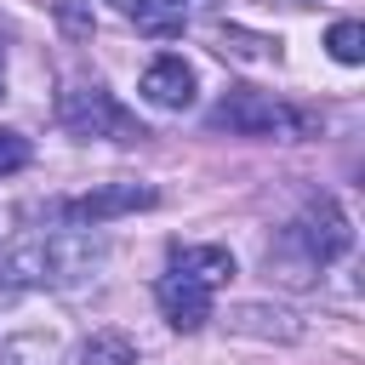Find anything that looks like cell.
Wrapping results in <instances>:
<instances>
[{"label":"cell","instance_id":"cell-1","mask_svg":"<svg viewBox=\"0 0 365 365\" xmlns=\"http://www.w3.org/2000/svg\"><path fill=\"white\" fill-rule=\"evenodd\" d=\"M108 262V240L91 228H34L0 251V285L17 291H68Z\"/></svg>","mask_w":365,"mask_h":365},{"label":"cell","instance_id":"cell-2","mask_svg":"<svg viewBox=\"0 0 365 365\" xmlns=\"http://www.w3.org/2000/svg\"><path fill=\"white\" fill-rule=\"evenodd\" d=\"M279 245L297 251V262H302L308 274H319L325 262H336V257L354 245V228H348V217H342V205H336L331 194H314V200L302 205V217L285 228Z\"/></svg>","mask_w":365,"mask_h":365},{"label":"cell","instance_id":"cell-3","mask_svg":"<svg viewBox=\"0 0 365 365\" xmlns=\"http://www.w3.org/2000/svg\"><path fill=\"white\" fill-rule=\"evenodd\" d=\"M57 120H63L68 137H114V143L143 137V125L114 103L108 86H68V91L57 97Z\"/></svg>","mask_w":365,"mask_h":365},{"label":"cell","instance_id":"cell-4","mask_svg":"<svg viewBox=\"0 0 365 365\" xmlns=\"http://www.w3.org/2000/svg\"><path fill=\"white\" fill-rule=\"evenodd\" d=\"M211 125H222V131H234V137H279V131L297 125V114H285L274 97H262V91H251V86H234V91L211 108Z\"/></svg>","mask_w":365,"mask_h":365},{"label":"cell","instance_id":"cell-5","mask_svg":"<svg viewBox=\"0 0 365 365\" xmlns=\"http://www.w3.org/2000/svg\"><path fill=\"white\" fill-rule=\"evenodd\" d=\"M148 205H154V188H148V182H103V188H91V194H74V200L63 205V217H68L74 228H103V222L131 217V211H148Z\"/></svg>","mask_w":365,"mask_h":365},{"label":"cell","instance_id":"cell-6","mask_svg":"<svg viewBox=\"0 0 365 365\" xmlns=\"http://www.w3.org/2000/svg\"><path fill=\"white\" fill-rule=\"evenodd\" d=\"M154 297H160V314L177 325V331H200L205 319H211V285H200V279H188V274H160V285H154Z\"/></svg>","mask_w":365,"mask_h":365},{"label":"cell","instance_id":"cell-7","mask_svg":"<svg viewBox=\"0 0 365 365\" xmlns=\"http://www.w3.org/2000/svg\"><path fill=\"white\" fill-rule=\"evenodd\" d=\"M137 91H143V103H154V108H188V103H194V68H188L177 51H160V57L143 68Z\"/></svg>","mask_w":365,"mask_h":365},{"label":"cell","instance_id":"cell-8","mask_svg":"<svg viewBox=\"0 0 365 365\" xmlns=\"http://www.w3.org/2000/svg\"><path fill=\"white\" fill-rule=\"evenodd\" d=\"M171 268L188 274V279H200V285L234 279V257H228L222 245H177V251H171Z\"/></svg>","mask_w":365,"mask_h":365},{"label":"cell","instance_id":"cell-9","mask_svg":"<svg viewBox=\"0 0 365 365\" xmlns=\"http://www.w3.org/2000/svg\"><path fill=\"white\" fill-rule=\"evenodd\" d=\"M80 365H137V342L125 331H91L80 348Z\"/></svg>","mask_w":365,"mask_h":365},{"label":"cell","instance_id":"cell-10","mask_svg":"<svg viewBox=\"0 0 365 365\" xmlns=\"http://www.w3.org/2000/svg\"><path fill=\"white\" fill-rule=\"evenodd\" d=\"M325 46H331V57H336V63H365V29H359L354 17H342V23H331V34H325Z\"/></svg>","mask_w":365,"mask_h":365},{"label":"cell","instance_id":"cell-11","mask_svg":"<svg viewBox=\"0 0 365 365\" xmlns=\"http://www.w3.org/2000/svg\"><path fill=\"white\" fill-rule=\"evenodd\" d=\"M51 17L68 40H91V0H51Z\"/></svg>","mask_w":365,"mask_h":365},{"label":"cell","instance_id":"cell-12","mask_svg":"<svg viewBox=\"0 0 365 365\" xmlns=\"http://www.w3.org/2000/svg\"><path fill=\"white\" fill-rule=\"evenodd\" d=\"M29 137L23 131H11V125H0V177H11V171H23L29 165Z\"/></svg>","mask_w":365,"mask_h":365},{"label":"cell","instance_id":"cell-13","mask_svg":"<svg viewBox=\"0 0 365 365\" xmlns=\"http://www.w3.org/2000/svg\"><path fill=\"white\" fill-rule=\"evenodd\" d=\"M0 97H6V46H0Z\"/></svg>","mask_w":365,"mask_h":365},{"label":"cell","instance_id":"cell-14","mask_svg":"<svg viewBox=\"0 0 365 365\" xmlns=\"http://www.w3.org/2000/svg\"><path fill=\"white\" fill-rule=\"evenodd\" d=\"M165 6H182V0H165Z\"/></svg>","mask_w":365,"mask_h":365}]
</instances>
